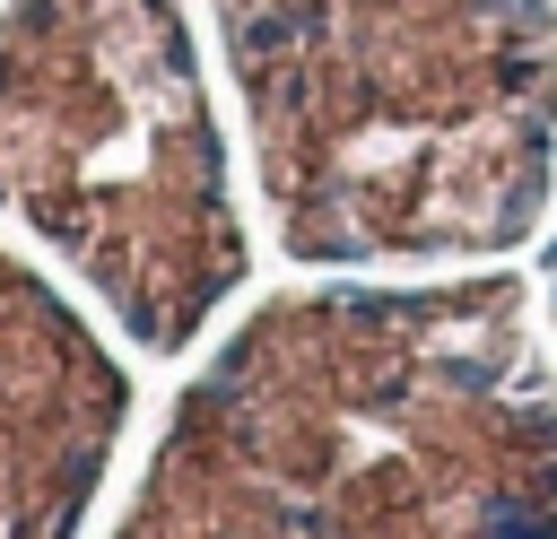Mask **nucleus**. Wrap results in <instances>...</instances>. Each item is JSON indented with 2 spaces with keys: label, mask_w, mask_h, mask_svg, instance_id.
Returning a JSON list of instances; mask_svg holds the SVG:
<instances>
[{
  "label": "nucleus",
  "mask_w": 557,
  "mask_h": 539,
  "mask_svg": "<svg viewBox=\"0 0 557 539\" xmlns=\"http://www.w3.org/2000/svg\"><path fill=\"white\" fill-rule=\"evenodd\" d=\"M296 261L531 235L557 156V0H209Z\"/></svg>",
  "instance_id": "f03ea898"
},
{
  "label": "nucleus",
  "mask_w": 557,
  "mask_h": 539,
  "mask_svg": "<svg viewBox=\"0 0 557 539\" xmlns=\"http://www.w3.org/2000/svg\"><path fill=\"white\" fill-rule=\"evenodd\" d=\"M0 200L174 348L244 278L183 0H0Z\"/></svg>",
  "instance_id": "7ed1b4c3"
},
{
  "label": "nucleus",
  "mask_w": 557,
  "mask_h": 539,
  "mask_svg": "<svg viewBox=\"0 0 557 539\" xmlns=\"http://www.w3.org/2000/svg\"><path fill=\"white\" fill-rule=\"evenodd\" d=\"M513 304L505 278L270 304L122 539H557V391Z\"/></svg>",
  "instance_id": "f257e3e1"
},
{
  "label": "nucleus",
  "mask_w": 557,
  "mask_h": 539,
  "mask_svg": "<svg viewBox=\"0 0 557 539\" xmlns=\"http://www.w3.org/2000/svg\"><path fill=\"white\" fill-rule=\"evenodd\" d=\"M122 426V374L0 252V539H70L104 443Z\"/></svg>",
  "instance_id": "20e7f679"
}]
</instances>
